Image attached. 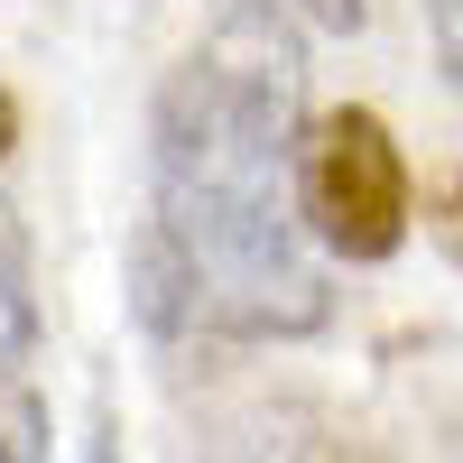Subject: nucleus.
Returning <instances> with one entry per match:
<instances>
[{"label": "nucleus", "mask_w": 463, "mask_h": 463, "mask_svg": "<svg viewBox=\"0 0 463 463\" xmlns=\"http://www.w3.org/2000/svg\"><path fill=\"white\" fill-rule=\"evenodd\" d=\"M445 241H454V260H463V167H454V195H445Z\"/></svg>", "instance_id": "nucleus-7"}, {"label": "nucleus", "mask_w": 463, "mask_h": 463, "mask_svg": "<svg viewBox=\"0 0 463 463\" xmlns=\"http://www.w3.org/2000/svg\"><path fill=\"white\" fill-rule=\"evenodd\" d=\"M130 316L158 334V343L195 334V269H185V250L167 241V222H158V213L130 232Z\"/></svg>", "instance_id": "nucleus-3"}, {"label": "nucleus", "mask_w": 463, "mask_h": 463, "mask_svg": "<svg viewBox=\"0 0 463 463\" xmlns=\"http://www.w3.org/2000/svg\"><path fill=\"white\" fill-rule=\"evenodd\" d=\"M297 213L334 260H390L408 241V158L380 111L343 102L325 121H306L297 148Z\"/></svg>", "instance_id": "nucleus-2"}, {"label": "nucleus", "mask_w": 463, "mask_h": 463, "mask_svg": "<svg viewBox=\"0 0 463 463\" xmlns=\"http://www.w3.org/2000/svg\"><path fill=\"white\" fill-rule=\"evenodd\" d=\"M93 463H111V436H93Z\"/></svg>", "instance_id": "nucleus-9"}, {"label": "nucleus", "mask_w": 463, "mask_h": 463, "mask_svg": "<svg viewBox=\"0 0 463 463\" xmlns=\"http://www.w3.org/2000/svg\"><path fill=\"white\" fill-rule=\"evenodd\" d=\"M10 139H19V102L0 93V158H10Z\"/></svg>", "instance_id": "nucleus-8"}, {"label": "nucleus", "mask_w": 463, "mask_h": 463, "mask_svg": "<svg viewBox=\"0 0 463 463\" xmlns=\"http://www.w3.org/2000/svg\"><path fill=\"white\" fill-rule=\"evenodd\" d=\"M427 28H436V65H445V84L463 93V0H427Z\"/></svg>", "instance_id": "nucleus-5"}, {"label": "nucleus", "mask_w": 463, "mask_h": 463, "mask_svg": "<svg viewBox=\"0 0 463 463\" xmlns=\"http://www.w3.org/2000/svg\"><path fill=\"white\" fill-rule=\"evenodd\" d=\"M37 353V297H28V250L19 222L0 213V380H19V362Z\"/></svg>", "instance_id": "nucleus-4"}, {"label": "nucleus", "mask_w": 463, "mask_h": 463, "mask_svg": "<svg viewBox=\"0 0 463 463\" xmlns=\"http://www.w3.org/2000/svg\"><path fill=\"white\" fill-rule=\"evenodd\" d=\"M288 19H306V28H325V37H353L362 19H371V0H279Z\"/></svg>", "instance_id": "nucleus-6"}, {"label": "nucleus", "mask_w": 463, "mask_h": 463, "mask_svg": "<svg viewBox=\"0 0 463 463\" xmlns=\"http://www.w3.org/2000/svg\"><path fill=\"white\" fill-rule=\"evenodd\" d=\"M306 37L279 0H232L148 111L158 222L195 269V334L297 343L334 316L325 260L297 213Z\"/></svg>", "instance_id": "nucleus-1"}]
</instances>
